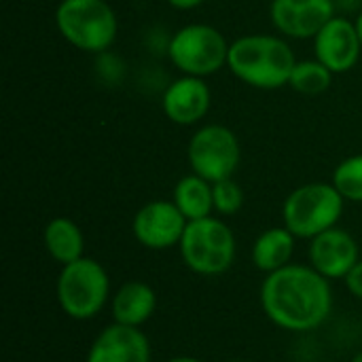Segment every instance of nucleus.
Returning <instances> with one entry per match:
<instances>
[{"mask_svg":"<svg viewBox=\"0 0 362 362\" xmlns=\"http://www.w3.org/2000/svg\"><path fill=\"white\" fill-rule=\"evenodd\" d=\"M187 159L193 174L210 180L212 185L233 178L242 159L240 140L227 125L208 123L191 136L187 144Z\"/></svg>","mask_w":362,"mask_h":362,"instance_id":"8","label":"nucleus"},{"mask_svg":"<svg viewBox=\"0 0 362 362\" xmlns=\"http://www.w3.org/2000/svg\"><path fill=\"white\" fill-rule=\"evenodd\" d=\"M333 76L335 74L322 62H318L316 57L314 59H297L288 85L297 93H303V95H320V93L329 91V87L333 83Z\"/></svg>","mask_w":362,"mask_h":362,"instance_id":"19","label":"nucleus"},{"mask_svg":"<svg viewBox=\"0 0 362 362\" xmlns=\"http://www.w3.org/2000/svg\"><path fill=\"white\" fill-rule=\"evenodd\" d=\"M354 23H356V32H358V38H361V45H362V11L356 15Z\"/></svg>","mask_w":362,"mask_h":362,"instance_id":"25","label":"nucleus"},{"mask_svg":"<svg viewBox=\"0 0 362 362\" xmlns=\"http://www.w3.org/2000/svg\"><path fill=\"white\" fill-rule=\"evenodd\" d=\"M168 362H204V361H199V358H195V356H176V358H170Z\"/></svg>","mask_w":362,"mask_h":362,"instance_id":"24","label":"nucleus"},{"mask_svg":"<svg viewBox=\"0 0 362 362\" xmlns=\"http://www.w3.org/2000/svg\"><path fill=\"white\" fill-rule=\"evenodd\" d=\"M42 244L49 257L59 265H68L85 257V235L81 227L66 216H57L47 223L42 231Z\"/></svg>","mask_w":362,"mask_h":362,"instance_id":"17","label":"nucleus"},{"mask_svg":"<svg viewBox=\"0 0 362 362\" xmlns=\"http://www.w3.org/2000/svg\"><path fill=\"white\" fill-rule=\"evenodd\" d=\"M344 206L346 199L333 182H308L291 191L284 199L282 223L295 238L314 240L316 235L337 227Z\"/></svg>","mask_w":362,"mask_h":362,"instance_id":"4","label":"nucleus"},{"mask_svg":"<svg viewBox=\"0 0 362 362\" xmlns=\"http://www.w3.org/2000/svg\"><path fill=\"white\" fill-rule=\"evenodd\" d=\"M259 297L267 320L291 333L314 331L333 312L331 280L312 265L291 263L267 274Z\"/></svg>","mask_w":362,"mask_h":362,"instance_id":"1","label":"nucleus"},{"mask_svg":"<svg viewBox=\"0 0 362 362\" xmlns=\"http://www.w3.org/2000/svg\"><path fill=\"white\" fill-rule=\"evenodd\" d=\"M85 362H151V344L140 329L112 322L93 339Z\"/></svg>","mask_w":362,"mask_h":362,"instance_id":"14","label":"nucleus"},{"mask_svg":"<svg viewBox=\"0 0 362 362\" xmlns=\"http://www.w3.org/2000/svg\"><path fill=\"white\" fill-rule=\"evenodd\" d=\"M187 218L170 199H155L144 204L132 223L134 238L148 250H168L178 246L187 229Z\"/></svg>","mask_w":362,"mask_h":362,"instance_id":"9","label":"nucleus"},{"mask_svg":"<svg viewBox=\"0 0 362 362\" xmlns=\"http://www.w3.org/2000/svg\"><path fill=\"white\" fill-rule=\"evenodd\" d=\"M172 202L178 206V210L185 214L187 221H199L212 216L214 212L212 182L191 172L176 182Z\"/></svg>","mask_w":362,"mask_h":362,"instance_id":"18","label":"nucleus"},{"mask_svg":"<svg viewBox=\"0 0 362 362\" xmlns=\"http://www.w3.org/2000/svg\"><path fill=\"white\" fill-rule=\"evenodd\" d=\"M212 106V91L206 83V78L199 76H187L172 81L161 95V108L163 115L182 127L197 125Z\"/></svg>","mask_w":362,"mask_h":362,"instance_id":"13","label":"nucleus"},{"mask_svg":"<svg viewBox=\"0 0 362 362\" xmlns=\"http://www.w3.org/2000/svg\"><path fill=\"white\" fill-rule=\"evenodd\" d=\"M295 235L282 225L265 229L252 244V263L263 274H274L286 265L295 255Z\"/></svg>","mask_w":362,"mask_h":362,"instance_id":"16","label":"nucleus"},{"mask_svg":"<svg viewBox=\"0 0 362 362\" xmlns=\"http://www.w3.org/2000/svg\"><path fill=\"white\" fill-rule=\"evenodd\" d=\"M297 57L286 38L276 34H246L231 42L227 68L255 89H280L288 85Z\"/></svg>","mask_w":362,"mask_h":362,"instance_id":"2","label":"nucleus"},{"mask_svg":"<svg viewBox=\"0 0 362 362\" xmlns=\"http://www.w3.org/2000/svg\"><path fill=\"white\" fill-rule=\"evenodd\" d=\"M310 265L329 280H346L361 261L358 242L346 229L333 227L310 240Z\"/></svg>","mask_w":362,"mask_h":362,"instance_id":"12","label":"nucleus"},{"mask_svg":"<svg viewBox=\"0 0 362 362\" xmlns=\"http://www.w3.org/2000/svg\"><path fill=\"white\" fill-rule=\"evenodd\" d=\"M344 282H346V288L350 291V295L362 301V259L352 267V272L346 276Z\"/></svg>","mask_w":362,"mask_h":362,"instance_id":"22","label":"nucleus"},{"mask_svg":"<svg viewBox=\"0 0 362 362\" xmlns=\"http://www.w3.org/2000/svg\"><path fill=\"white\" fill-rule=\"evenodd\" d=\"M170 6H174V8H178V11H191V8H197V6H202L206 0H165Z\"/></svg>","mask_w":362,"mask_h":362,"instance_id":"23","label":"nucleus"},{"mask_svg":"<svg viewBox=\"0 0 362 362\" xmlns=\"http://www.w3.org/2000/svg\"><path fill=\"white\" fill-rule=\"evenodd\" d=\"M331 182L346 202L362 204V155H352L344 159L335 168Z\"/></svg>","mask_w":362,"mask_h":362,"instance_id":"20","label":"nucleus"},{"mask_svg":"<svg viewBox=\"0 0 362 362\" xmlns=\"http://www.w3.org/2000/svg\"><path fill=\"white\" fill-rule=\"evenodd\" d=\"M227 362H246V361H227Z\"/></svg>","mask_w":362,"mask_h":362,"instance_id":"27","label":"nucleus"},{"mask_svg":"<svg viewBox=\"0 0 362 362\" xmlns=\"http://www.w3.org/2000/svg\"><path fill=\"white\" fill-rule=\"evenodd\" d=\"M350 362H362V350L358 352V354H354V358H352Z\"/></svg>","mask_w":362,"mask_h":362,"instance_id":"26","label":"nucleus"},{"mask_svg":"<svg viewBox=\"0 0 362 362\" xmlns=\"http://www.w3.org/2000/svg\"><path fill=\"white\" fill-rule=\"evenodd\" d=\"M314 57L322 62L333 74H346L356 68L362 45L356 23L344 15H335L314 38Z\"/></svg>","mask_w":362,"mask_h":362,"instance_id":"11","label":"nucleus"},{"mask_svg":"<svg viewBox=\"0 0 362 362\" xmlns=\"http://www.w3.org/2000/svg\"><path fill=\"white\" fill-rule=\"evenodd\" d=\"M55 25L66 42L93 55L108 51L119 34V17L106 0H62Z\"/></svg>","mask_w":362,"mask_h":362,"instance_id":"3","label":"nucleus"},{"mask_svg":"<svg viewBox=\"0 0 362 362\" xmlns=\"http://www.w3.org/2000/svg\"><path fill=\"white\" fill-rule=\"evenodd\" d=\"M227 38L210 23H187L168 40V57L176 70L187 76H212L227 66Z\"/></svg>","mask_w":362,"mask_h":362,"instance_id":"7","label":"nucleus"},{"mask_svg":"<svg viewBox=\"0 0 362 362\" xmlns=\"http://www.w3.org/2000/svg\"><path fill=\"white\" fill-rule=\"evenodd\" d=\"M337 15L335 0H272L269 19L286 38H314Z\"/></svg>","mask_w":362,"mask_h":362,"instance_id":"10","label":"nucleus"},{"mask_svg":"<svg viewBox=\"0 0 362 362\" xmlns=\"http://www.w3.org/2000/svg\"><path fill=\"white\" fill-rule=\"evenodd\" d=\"M157 310V295L151 284L140 280H129L121 284L110 297L112 322L140 329L153 318Z\"/></svg>","mask_w":362,"mask_h":362,"instance_id":"15","label":"nucleus"},{"mask_svg":"<svg viewBox=\"0 0 362 362\" xmlns=\"http://www.w3.org/2000/svg\"><path fill=\"white\" fill-rule=\"evenodd\" d=\"M212 197H214V212L221 216H233L244 206V191L233 178L214 182Z\"/></svg>","mask_w":362,"mask_h":362,"instance_id":"21","label":"nucleus"},{"mask_svg":"<svg viewBox=\"0 0 362 362\" xmlns=\"http://www.w3.org/2000/svg\"><path fill=\"white\" fill-rule=\"evenodd\" d=\"M55 295L68 318L91 320L110 299V278L102 263L91 257H81L68 265H62L55 282Z\"/></svg>","mask_w":362,"mask_h":362,"instance_id":"5","label":"nucleus"},{"mask_svg":"<svg viewBox=\"0 0 362 362\" xmlns=\"http://www.w3.org/2000/svg\"><path fill=\"white\" fill-rule=\"evenodd\" d=\"M178 250L182 263L193 274L221 276L233 265L238 242L225 221L216 216H206L187 223Z\"/></svg>","mask_w":362,"mask_h":362,"instance_id":"6","label":"nucleus"}]
</instances>
